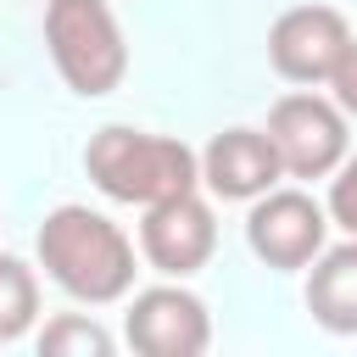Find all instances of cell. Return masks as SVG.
Masks as SVG:
<instances>
[{
  "label": "cell",
  "instance_id": "4fadbf2b",
  "mask_svg": "<svg viewBox=\"0 0 357 357\" xmlns=\"http://www.w3.org/2000/svg\"><path fill=\"white\" fill-rule=\"evenodd\" d=\"M324 206H329V223L357 240V151H346V162L329 173V201Z\"/></svg>",
  "mask_w": 357,
  "mask_h": 357
},
{
  "label": "cell",
  "instance_id": "ba28073f",
  "mask_svg": "<svg viewBox=\"0 0 357 357\" xmlns=\"http://www.w3.org/2000/svg\"><path fill=\"white\" fill-rule=\"evenodd\" d=\"M212 251H218V218H212V206L195 190L145 206V218H139V257L156 273L190 279V273H201L212 262Z\"/></svg>",
  "mask_w": 357,
  "mask_h": 357
},
{
  "label": "cell",
  "instance_id": "3957f363",
  "mask_svg": "<svg viewBox=\"0 0 357 357\" xmlns=\"http://www.w3.org/2000/svg\"><path fill=\"white\" fill-rule=\"evenodd\" d=\"M45 50L84 100H100L128 78V45L106 0H45Z\"/></svg>",
  "mask_w": 357,
  "mask_h": 357
},
{
  "label": "cell",
  "instance_id": "8fae6325",
  "mask_svg": "<svg viewBox=\"0 0 357 357\" xmlns=\"http://www.w3.org/2000/svg\"><path fill=\"white\" fill-rule=\"evenodd\" d=\"M39 318V279L22 257H6L0 251V346L22 340Z\"/></svg>",
  "mask_w": 357,
  "mask_h": 357
},
{
  "label": "cell",
  "instance_id": "7a4b0ae2",
  "mask_svg": "<svg viewBox=\"0 0 357 357\" xmlns=\"http://www.w3.org/2000/svg\"><path fill=\"white\" fill-rule=\"evenodd\" d=\"M84 173L95 178V190L106 201L123 206H156L173 195H190L201 184V156L173 139V134H151V128H128V123H106L89 134L84 145Z\"/></svg>",
  "mask_w": 357,
  "mask_h": 357
},
{
  "label": "cell",
  "instance_id": "8992f818",
  "mask_svg": "<svg viewBox=\"0 0 357 357\" xmlns=\"http://www.w3.org/2000/svg\"><path fill=\"white\" fill-rule=\"evenodd\" d=\"M123 335L139 357H201L212 346V312L184 284H151L128 301Z\"/></svg>",
  "mask_w": 357,
  "mask_h": 357
},
{
  "label": "cell",
  "instance_id": "9c48e42d",
  "mask_svg": "<svg viewBox=\"0 0 357 357\" xmlns=\"http://www.w3.org/2000/svg\"><path fill=\"white\" fill-rule=\"evenodd\" d=\"M284 178V162L268 139V128H223L201 151V184L218 201H257Z\"/></svg>",
  "mask_w": 357,
  "mask_h": 357
},
{
  "label": "cell",
  "instance_id": "5bb4252c",
  "mask_svg": "<svg viewBox=\"0 0 357 357\" xmlns=\"http://www.w3.org/2000/svg\"><path fill=\"white\" fill-rule=\"evenodd\" d=\"M329 95H335V106H340L346 117H357V39H351L346 56L335 61V73H329Z\"/></svg>",
  "mask_w": 357,
  "mask_h": 357
},
{
  "label": "cell",
  "instance_id": "30bf717a",
  "mask_svg": "<svg viewBox=\"0 0 357 357\" xmlns=\"http://www.w3.org/2000/svg\"><path fill=\"white\" fill-rule=\"evenodd\" d=\"M307 312L329 335H357V240L329 245L312 257L307 273Z\"/></svg>",
  "mask_w": 357,
  "mask_h": 357
},
{
  "label": "cell",
  "instance_id": "277c9868",
  "mask_svg": "<svg viewBox=\"0 0 357 357\" xmlns=\"http://www.w3.org/2000/svg\"><path fill=\"white\" fill-rule=\"evenodd\" d=\"M268 139L284 162L290 178H329L346 151H351V134H346V112L312 89H296V95H279L273 112H268Z\"/></svg>",
  "mask_w": 357,
  "mask_h": 357
},
{
  "label": "cell",
  "instance_id": "7c38bea8",
  "mask_svg": "<svg viewBox=\"0 0 357 357\" xmlns=\"http://www.w3.org/2000/svg\"><path fill=\"white\" fill-rule=\"evenodd\" d=\"M39 351L45 357H112V335L84 312H56L39 329Z\"/></svg>",
  "mask_w": 357,
  "mask_h": 357
},
{
  "label": "cell",
  "instance_id": "6da1fadb",
  "mask_svg": "<svg viewBox=\"0 0 357 357\" xmlns=\"http://www.w3.org/2000/svg\"><path fill=\"white\" fill-rule=\"evenodd\" d=\"M39 268L84 307H112L134 290V240L95 206H56L39 223Z\"/></svg>",
  "mask_w": 357,
  "mask_h": 357
},
{
  "label": "cell",
  "instance_id": "52a82bcc",
  "mask_svg": "<svg viewBox=\"0 0 357 357\" xmlns=\"http://www.w3.org/2000/svg\"><path fill=\"white\" fill-rule=\"evenodd\" d=\"M351 45V22L335 6H290L268 28V61L284 84H329L335 61Z\"/></svg>",
  "mask_w": 357,
  "mask_h": 357
},
{
  "label": "cell",
  "instance_id": "5b68a950",
  "mask_svg": "<svg viewBox=\"0 0 357 357\" xmlns=\"http://www.w3.org/2000/svg\"><path fill=\"white\" fill-rule=\"evenodd\" d=\"M329 240V206H318L307 190H268L245 212V245L262 268L296 273L307 268Z\"/></svg>",
  "mask_w": 357,
  "mask_h": 357
}]
</instances>
